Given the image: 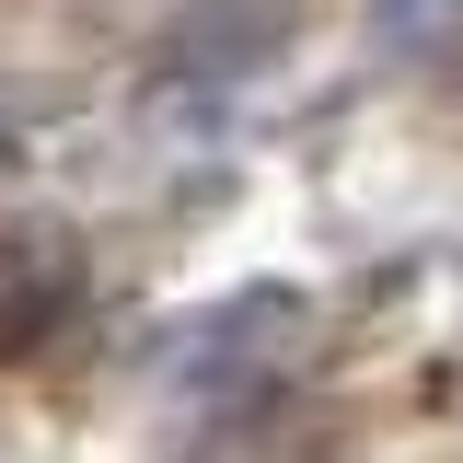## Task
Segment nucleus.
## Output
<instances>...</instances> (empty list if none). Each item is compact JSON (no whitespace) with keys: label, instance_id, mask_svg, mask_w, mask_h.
I'll list each match as a JSON object with an SVG mask.
<instances>
[{"label":"nucleus","instance_id":"obj_1","mask_svg":"<svg viewBox=\"0 0 463 463\" xmlns=\"http://www.w3.org/2000/svg\"><path fill=\"white\" fill-rule=\"evenodd\" d=\"M301 336V289H243L232 313H209L197 336L174 347V394L221 405V383H267V359Z\"/></svg>","mask_w":463,"mask_h":463},{"label":"nucleus","instance_id":"obj_2","mask_svg":"<svg viewBox=\"0 0 463 463\" xmlns=\"http://www.w3.org/2000/svg\"><path fill=\"white\" fill-rule=\"evenodd\" d=\"M58 313H70V279H58L47 255H24V243H0V359H24V347L58 336Z\"/></svg>","mask_w":463,"mask_h":463},{"label":"nucleus","instance_id":"obj_3","mask_svg":"<svg viewBox=\"0 0 463 463\" xmlns=\"http://www.w3.org/2000/svg\"><path fill=\"white\" fill-rule=\"evenodd\" d=\"M371 24H383L394 47H440V35L463 24V0H371Z\"/></svg>","mask_w":463,"mask_h":463}]
</instances>
